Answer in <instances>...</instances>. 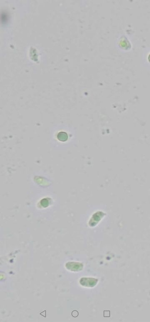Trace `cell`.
Returning a JSON list of instances; mask_svg holds the SVG:
<instances>
[{"instance_id":"7a4b0ae2","label":"cell","mask_w":150,"mask_h":322,"mask_svg":"<svg viewBox=\"0 0 150 322\" xmlns=\"http://www.w3.org/2000/svg\"><path fill=\"white\" fill-rule=\"evenodd\" d=\"M83 266V264L79 262H69L66 264V267L68 270L74 272L82 270Z\"/></svg>"},{"instance_id":"3957f363","label":"cell","mask_w":150,"mask_h":322,"mask_svg":"<svg viewBox=\"0 0 150 322\" xmlns=\"http://www.w3.org/2000/svg\"><path fill=\"white\" fill-rule=\"evenodd\" d=\"M71 315L74 318L77 317L79 315V312L76 311H74L72 312Z\"/></svg>"},{"instance_id":"277c9868","label":"cell","mask_w":150,"mask_h":322,"mask_svg":"<svg viewBox=\"0 0 150 322\" xmlns=\"http://www.w3.org/2000/svg\"><path fill=\"white\" fill-rule=\"evenodd\" d=\"M104 317H110V311H104Z\"/></svg>"},{"instance_id":"6da1fadb","label":"cell","mask_w":150,"mask_h":322,"mask_svg":"<svg viewBox=\"0 0 150 322\" xmlns=\"http://www.w3.org/2000/svg\"><path fill=\"white\" fill-rule=\"evenodd\" d=\"M98 280L92 277H83L79 281L80 284L85 287H93L98 283Z\"/></svg>"}]
</instances>
